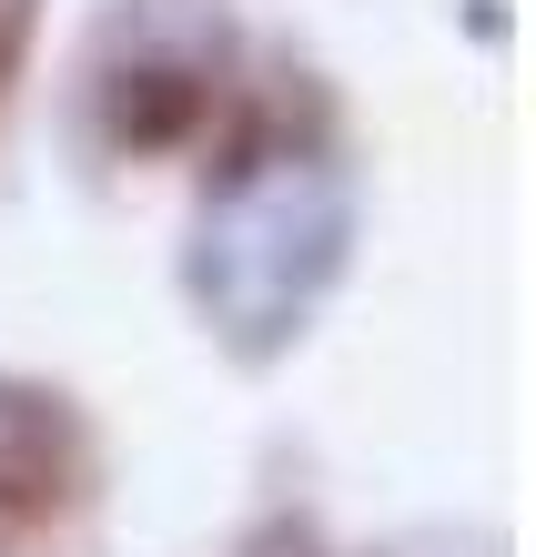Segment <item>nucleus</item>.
I'll return each instance as SVG.
<instances>
[]
</instances>
